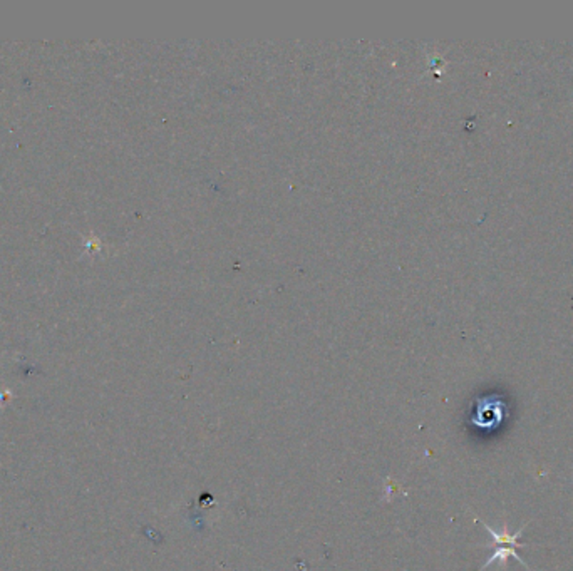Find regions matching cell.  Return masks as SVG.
<instances>
[{"label": "cell", "instance_id": "cell-3", "mask_svg": "<svg viewBox=\"0 0 573 571\" xmlns=\"http://www.w3.org/2000/svg\"><path fill=\"white\" fill-rule=\"evenodd\" d=\"M509 556H513V558H515L516 561L522 563V565L525 566L526 570H530V568H528L526 563L522 559V556H518V553H516V551L513 550V548H509V546H500V548H496V550L493 551V555L488 558V561H486L485 565L481 566V570H486L489 565H493V563H496V561L501 565V570H505V568H507V563H508Z\"/></svg>", "mask_w": 573, "mask_h": 571}, {"label": "cell", "instance_id": "cell-1", "mask_svg": "<svg viewBox=\"0 0 573 571\" xmlns=\"http://www.w3.org/2000/svg\"><path fill=\"white\" fill-rule=\"evenodd\" d=\"M478 416L476 424L479 427H496L503 419V409L505 404L496 397H489V399H479L478 401Z\"/></svg>", "mask_w": 573, "mask_h": 571}, {"label": "cell", "instance_id": "cell-2", "mask_svg": "<svg viewBox=\"0 0 573 571\" xmlns=\"http://www.w3.org/2000/svg\"><path fill=\"white\" fill-rule=\"evenodd\" d=\"M483 524H485V528L488 529V533H489V535H492L493 543L489 544V546H503V544H509V546H525V544L518 543V538H520V535H522V533H523V529H525V526H523V528L520 529V531H516L515 535H509L508 528H507V523L503 524V531H501V533L494 531V529L489 528V526L486 524V523H483Z\"/></svg>", "mask_w": 573, "mask_h": 571}]
</instances>
